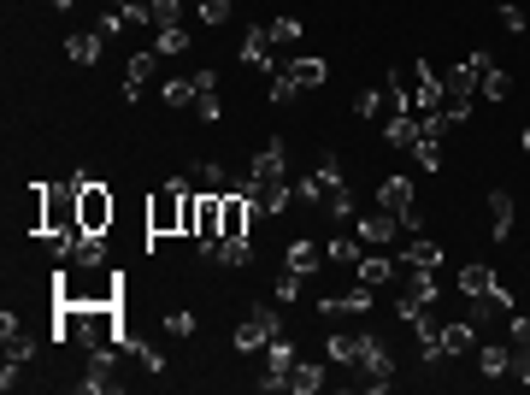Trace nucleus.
I'll list each match as a JSON object with an SVG mask.
<instances>
[{
    "mask_svg": "<svg viewBox=\"0 0 530 395\" xmlns=\"http://www.w3.org/2000/svg\"><path fill=\"white\" fill-rule=\"evenodd\" d=\"M183 195H189V183L183 177H171V183H159L154 195H148V237H183Z\"/></svg>",
    "mask_w": 530,
    "mask_h": 395,
    "instance_id": "1",
    "label": "nucleus"
},
{
    "mask_svg": "<svg viewBox=\"0 0 530 395\" xmlns=\"http://www.w3.org/2000/svg\"><path fill=\"white\" fill-rule=\"evenodd\" d=\"M342 372H360V390H389V384H395V354H389L377 337H365L360 342V360L342 366Z\"/></svg>",
    "mask_w": 530,
    "mask_h": 395,
    "instance_id": "2",
    "label": "nucleus"
},
{
    "mask_svg": "<svg viewBox=\"0 0 530 395\" xmlns=\"http://www.w3.org/2000/svg\"><path fill=\"white\" fill-rule=\"evenodd\" d=\"M377 207H383V213H395L407 237H413V230L424 225L419 201H413V177H383V183H377Z\"/></svg>",
    "mask_w": 530,
    "mask_h": 395,
    "instance_id": "3",
    "label": "nucleus"
},
{
    "mask_svg": "<svg viewBox=\"0 0 530 395\" xmlns=\"http://www.w3.org/2000/svg\"><path fill=\"white\" fill-rule=\"evenodd\" d=\"M283 330V319H277V307H248V319L236 325V354H265V342Z\"/></svg>",
    "mask_w": 530,
    "mask_h": 395,
    "instance_id": "4",
    "label": "nucleus"
},
{
    "mask_svg": "<svg viewBox=\"0 0 530 395\" xmlns=\"http://www.w3.org/2000/svg\"><path fill=\"white\" fill-rule=\"evenodd\" d=\"M77 183H83V207H77L83 230H100V237H107L112 218H118V201H112V189H107V183H95V177H83V171H77Z\"/></svg>",
    "mask_w": 530,
    "mask_h": 395,
    "instance_id": "5",
    "label": "nucleus"
},
{
    "mask_svg": "<svg viewBox=\"0 0 530 395\" xmlns=\"http://www.w3.org/2000/svg\"><path fill=\"white\" fill-rule=\"evenodd\" d=\"M124 360H130L124 349H95L88 354V372H83V390H95V395L124 390Z\"/></svg>",
    "mask_w": 530,
    "mask_h": 395,
    "instance_id": "6",
    "label": "nucleus"
},
{
    "mask_svg": "<svg viewBox=\"0 0 530 395\" xmlns=\"http://www.w3.org/2000/svg\"><path fill=\"white\" fill-rule=\"evenodd\" d=\"M236 59L254 71H271L277 66V42H271V24H248V35L236 42Z\"/></svg>",
    "mask_w": 530,
    "mask_h": 395,
    "instance_id": "7",
    "label": "nucleus"
},
{
    "mask_svg": "<svg viewBox=\"0 0 530 395\" xmlns=\"http://www.w3.org/2000/svg\"><path fill=\"white\" fill-rule=\"evenodd\" d=\"M248 177H254V183H289V142H283V136H271V142L254 154Z\"/></svg>",
    "mask_w": 530,
    "mask_h": 395,
    "instance_id": "8",
    "label": "nucleus"
},
{
    "mask_svg": "<svg viewBox=\"0 0 530 395\" xmlns=\"http://www.w3.org/2000/svg\"><path fill=\"white\" fill-rule=\"evenodd\" d=\"M200 260H212L224 271H248V266H254V242H248V237H219L212 248H200Z\"/></svg>",
    "mask_w": 530,
    "mask_h": 395,
    "instance_id": "9",
    "label": "nucleus"
},
{
    "mask_svg": "<svg viewBox=\"0 0 530 395\" xmlns=\"http://www.w3.org/2000/svg\"><path fill=\"white\" fill-rule=\"evenodd\" d=\"M484 207H489V237H495V242H513V218H519L513 195L507 189H484Z\"/></svg>",
    "mask_w": 530,
    "mask_h": 395,
    "instance_id": "10",
    "label": "nucleus"
},
{
    "mask_svg": "<svg viewBox=\"0 0 530 395\" xmlns=\"http://www.w3.org/2000/svg\"><path fill=\"white\" fill-rule=\"evenodd\" d=\"M372 301H377V289H365V283H353V289H342V295H324V319H336V313L360 319V313H372Z\"/></svg>",
    "mask_w": 530,
    "mask_h": 395,
    "instance_id": "11",
    "label": "nucleus"
},
{
    "mask_svg": "<svg viewBox=\"0 0 530 395\" xmlns=\"http://www.w3.org/2000/svg\"><path fill=\"white\" fill-rule=\"evenodd\" d=\"M283 66H289V77H295V89H324V77H331V66H324L319 54H289Z\"/></svg>",
    "mask_w": 530,
    "mask_h": 395,
    "instance_id": "12",
    "label": "nucleus"
},
{
    "mask_svg": "<svg viewBox=\"0 0 530 395\" xmlns=\"http://www.w3.org/2000/svg\"><path fill=\"white\" fill-rule=\"evenodd\" d=\"M436 337H442V354H448V360H460V354L477 349V325H472V319H448Z\"/></svg>",
    "mask_w": 530,
    "mask_h": 395,
    "instance_id": "13",
    "label": "nucleus"
},
{
    "mask_svg": "<svg viewBox=\"0 0 530 395\" xmlns=\"http://www.w3.org/2000/svg\"><path fill=\"white\" fill-rule=\"evenodd\" d=\"M395 237H401V218H395V213H383V207L360 218V242H372V248H389Z\"/></svg>",
    "mask_w": 530,
    "mask_h": 395,
    "instance_id": "14",
    "label": "nucleus"
},
{
    "mask_svg": "<svg viewBox=\"0 0 530 395\" xmlns=\"http://www.w3.org/2000/svg\"><path fill=\"white\" fill-rule=\"evenodd\" d=\"M353 283H365V289H389V283H395V260H389V254H360Z\"/></svg>",
    "mask_w": 530,
    "mask_h": 395,
    "instance_id": "15",
    "label": "nucleus"
},
{
    "mask_svg": "<svg viewBox=\"0 0 530 395\" xmlns=\"http://www.w3.org/2000/svg\"><path fill=\"white\" fill-rule=\"evenodd\" d=\"M283 266H289V271H301V278H312V271L324 266V248H319L312 237H295V242L283 248Z\"/></svg>",
    "mask_w": 530,
    "mask_h": 395,
    "instance_id": "16",
    "label": "nucleus"
},
{
    "mask_svg": "<svg viewBox=\"0 0 530 395\" xmlns=\"http://www.w3.org/2000/svg\"><path fill=\"white\" fill-rule=\"evenodd\" d=\"M248 201H254L260 218H271V213L289 207V183H254V177H248Z\"/></svg>",
    "mask_w": 530,
    "mask_h": 395,
    "instance_id": "17",
    "label": "nucleus"
},
{
    "mask_svg": "<svg viewBox=\"0 0 530 395\" xmlns=\"http://www.w3.org/2000/svg\"><path fill=\"white\" fill-rule=\"evenodd\" d=\"M66 260H71V266H107V237H100V230H77Z\"/></svg>",
    "mask_w": 530,
    "mask_h": 395,
    "instance_id": "18",
    "label": "nucleus"
},
{
    "mask_svg": "<svg viewBox=\"0 0 530 395\" xmlns=\"http://www.w3.org/2000/svg\"><path fill=\"white\" fill-rule=\"evenodd\" d=\"M401 266L436 271V266H442V242H436V237H407V242H401Z\"/></svg>",
    "mask_w": 530,
    "mask_h": 395,
    "instance_id": "19",
    "label": "nucleus"
},
{
    "mask_svg": "<svg viewBox=\"0 0 530 395\" xmlns=\"http://www.w3.org/2000/svg\"><path fill=\"white\" fill-rule=\"evenodd\" d=\"M360 342H365V330H331V337H324V354H331L336 366H353L360 360Z\"/></svg>",
    "mask_w": 530,
    "mask_h": 395,
    "instance_id": "20",
    "label": "nucleus"
},
{
    "mask_svg": "<svg viewBox=\"0 0 530 395\" xmlns=\"http://www.w3.org/2000/svg\"><path fill=\"white\" fill-rule=\"evenodd\" d=\"M495 283H501V278H495V266H477V260H472V266H460V295H465V301L489 295Z\"/></svg>",
    "mask_w": 530,
    "mask_h": 395,
    "instance_id": "21",
    "label": "nucleus"
},
{
    "mask_svg": "<svg viewBox=\"0 0 530 395\" xmlns=\"http://www.w3.org/2000/svg\"><path fill=\"white\" fill-rule=\"evenodd\" d=\"M148 77H154V54H130V66H124V101H142Z\"/></svg>",
    "mask_w": 530,
    "mask_h": 395,
    "instance_id": "22",
    "label": "nucleus"
},
{
    "mask_svg": "<svg viewBox=\"0 0 530 395\" xmlns=\"http://www.w3.org/2000/svg\"><path fill=\"white\" fill-rule=\"evenodd\" d=\"M100 47H107V35H100V30H83V35H71V42H66V54H71V66H95Z\"/></svg>",
    "mask_w": 530,
    "mask_h": 395,
    "instance_id": "23",
    "label": "nucleus"
},
{
    "mask_svg": "<svg viewBox=\"0 0 530 395\" xmlns=\"http://www.w3.org/2000/svg\"><path fill=\"white\" fill-rule=\"evenodd\" d=\"M383 142L389 147H413V142H419V113H395L383 125Z\"/></svg>",
    "mask_w": 530,
    "mask_h": 395,
    "instance_id": "24",
    "label": "nucleus"
},
{
    "mask_svg": "<svg viewBox=\"0 0 530 395\" xmlns=\"http://www.w3.org/2000/svg\"><path fill=\"white\" fill-rule=\"evenodd\" d=\"M289 390H295V395L324 390V366L319 360H295V366H289Z\"/></svg>",
    "mask_w": 530,
    "mask_h": 395,
    "instance_id": "25",
    "label": "nucleus"
},
{
    "mask_svg": "<svg viewBox=\"0 0 530 395\" xmlns=\"http://www.w3.org/2000/svg\"><path fill=\"white\" fill-rule=\"evenodd\" d=\"M301 35H307V24H301L295 12H277V18H271V42L283 47V54H295V42H301Z\"/></svg>",
    "mask_w": 530,
    "mask_h": 395,
    "instance_id": "26",
    "label": "nucleus"
},
{
    "mask_svg": "<svg viewBox=\"0 0 530 395\" xmlns=\"http://www.w3.org/2000/svg\"><path fill=\"white\" fill-rule=\"evenodd\" d=\"M477 95H484L489 106H501V101H507V95H513V77H507V71H501V66H489L484 77H477Z\"/></svg>",
    "mask_w": 530,
    "mask_h": 395,
    "instance_id": "27",
    "label": "nucleus"
},
{
    "mask_svg": "<svg viewBox=\"0 0 530 395\" xmlns=\"http://www.w3.org/2000/svg\"><path fill=\"white\" fill-rule=\"evenodd\" d=\"M195 177L207 183L212 195H224V189H236V183H248V177H230V171H224L219 159H195Z\"/></svg>",
    "mask_w": 530,
    "mask_h": 395,
    "instance_id": "28",
    "label": "nucleus"
},
{
    "mask_svg": "<svg viewBox=\"0 0 530 395\" xmlns=\"http://www.w3.org/2000/svg\"><path fill=\"white\" fill-rule=\"evenodd\" d=\"M336 189H342V183L319 177V171H312V177H301V183H295V195H301V201H312V207H324V201H331Z\"/></svg>",
    "mask_w": 530,
    "mask_h": 395,
    "instance_id": "29",
    "label": "nucleus"
},
{
    "mask_svg": "<svg viewBox=\"0 0 530 395\" xmlns=\"http://www.w3.org/2000/svg\"><path fill=\"white\" fill-rule=\"evenodd\" d=\"M324 260H336V266H360V237H331V242H324Z\"/></svg>",
    "mask_w": 530,
    "mask_h": 395,
    "instance_id": "30",
    "label": "nucleus"
},
{
    "mask_svg": "<svg viewBox=\"0 0 530 395\" xmlns=\"http://www.w3.org/2000/svg\"><path fill=\"white\" fill-rule=\"evenodd\" d=\"M477 372H484V378H507V349L484 342V349H477Z\"/></svg>",
    "mask_w": 530,
    "mask_h": 395,
    "instance_id": "31",
    "label": "nucleus"
},
{
    "mask_svg": "<svg viewBox=\"0 0 530 395\" xmlns=\"http://www.w3.org/2000/svg\"><path fill=\"white\" fill-rule=\"evenodd\" d=\"M159 101L166 106H195V77H171L166 89H159Z\"/></svg>",
    "mask_w": 530,
    "mask_h": 395,
    "instance_id": "32",
    "label": "nucleus"
},
{
    "mask_svg": "<svg viewBox=\"0 0 530 395\" xmlns=\"http://www.w3.org/2000/svg\"><path fill=\"white\" fill-rule=\"evenodd\" d=\"M442 95V89H436ZM442 118H448V125H465V118H472V95H442Z\"/></svg>",
    "mask_w": 530,
    "mask_h": 395,
    "instance_id": "33",
    "label": "nucleus"
},
{
    "mask_svg": "<svg viewBox=\"0 0 530 395\" xmlns=\"http://www.w3.org/2000/svg\"><path fill=\"white\" fill-rule=\"evenodd\" d=\"M154 54H166V59L189 54V30H183V24H171V30H159V47H154Z\"/></svg>",
    "mask_w": 530,
    "mask_h": 395,
    "instance_id": "34",
    "label": "nucleus"
},
{
    "mask_svg": "<svg viewBox=\"0 0 530 395\" xmlns=\"http://www.w3.org/2000/svg\"><path fill=\"white\" fill-rule=\"evenodd\" d=\"M413 159H419L424 171H442V142L436 136H419V142H413Z\"/></svg>",
    "mask_w": 530,
    "mask_h": 395,
    "instance_id": "35",
    "label": "nucleus"
},
{
    "mask_svg": "<svg viewBox=\"0 0 530 395\" xmlns=\"http://www.w3.org/2000/svg\"><path fill=\"white\" fill-rule=\"evenodd\" d=\"M195 6H200V24H212V30L230 24V0H195Z\"/></svg>",
    "mask_w": 530,
    "mask_h": 395,
    "instance_id": "36",
    "label": "nucleus"
},
{
    "mask_svg": "<svg viewBox=\"0 0 530 395\" xmlns=\"http://www.w3.org/2000/svg\"><path fill=\"white\" fill-rule=\"evenodd\" d=\"M95 30H100V35H107V42H112V35H124V30H130V18H124L118 6H107V12H100V24H95Z\"/></svg>",
    "mask_w": 530,
    "mask_h": 395,
    "instance_id": "37",
    "label": "nucleus"
},
{
    "mask_svg": "<svg viewBox=\"0 0 530 395\" xmlns=\"http://www.w3.org/2000/svg\"><path fill=\"white\" fill-rule=\"evenodd\" d=\"M301 283H307L301 271H283V278L271 283V301H295V295H301Z\"/></svg>",
    "mask_w": 530,
    "mask_h": 395,
    "instance_id": "38",
    "label": "nucleus"
},
{
    "mask_svg": "<svg viewBox=\"0 0 530 395\" xmlns=\"http://www.w3.org/2000/svg\"><path fill=\"white\" fill-rule=\"evenodd\" d=\"M154 24H159V30L183 24V0H154Z\"/></svg>",
    "mask_w": 530,
    "mask_h": 395,
    "instance_id": "39",
    "label": "nucleus"
},
{
    "mask_svg": "<svg viewBox=\"0 0 530 395\" xmlns=\"http://www.w3.org/2000/svg\"><path fill=\"white\" fill-rule=\"evenodd\" d=\"M507 372L519 378V384H530V349H513L507 342Z\"/></svg>",
    "mask_w": 530,
    "mask_h": 395,
    "instance_id": "40",
    "label": "nucleus"
},
{
    "mask_svg": "<svg viewBox=\"0 0 530 395\" xmlns=\"http://www.w3.org/2000/svg\"><path fill=\"white\" fill-rule=\"evenodd\" d=\"M495 18H501V30H507V35H525V30H530V18H525L519 6H501Z\"/></svg>",
    "mask_w": 530,
    "mask_h": 395,
    "instance_id": "41",
    "label": "nucleus"
},
{
    "mask_svg": "<svg viewBox=\"0 0 530 395\" xmlns=\"http://www.w3.org/2000/svg\"><path fill=\"white\" fill-rule=\"evenodd\" d=\"M507 342H513V349H530V319H525V313L507 319Z\"/></svg>",
    "mask_w": 530,
    "mask_h": 395,
    "instance_id": "42",
    "label": "nucleus"
},
{
    "mask_svg": "<svg viewBox=\"0 0 530 395\" xmlns=\"http://www.w3.org/2000/svg\"><path fill=\"white\" fill-rule=\"evenodd\" d=\"M166 330H171L177 342H189V337H195V313H171V319H166Z\"/></svg>",
    "mask_w": 530,
    "mask_h": 395,
    "instance_id": "43",
    "label": "nucleus"
},
{
    "mask_svg": "<svg viewBox=\"0 0 530 395\" xmlns=\"http://www.w3.org/2000/svg\"><path fill=\"white\" fill-rule=\"evenodd\" d=\"M195 106H200V118H207V125H219V118H224V101H219V95H195Z\"/></svg>",
    "mask_w": 530,
    "mask_h": 395,
    "instance_id": "44",
    "label": "nucleus"
},
{
    "mask_svg": "<svg viewBox=\"0 0 530 395\" xmlns=\"http://www.w3.org/2000/svg\"><path fill=\"white\" fill-rule=\"evenodd\" d=\"M195 95H219V71H212V66L195 71Z\"/></svg>",
    "mask_w": 530,
    "mask_h": 395,
    "instance_id": "45",
    "label": "nucleus"
},
{
    "mask_svg": "<svg viewBox=\"0 0 530 395\" xmlns=\"http://www.w3.org/2000/svg\"><path fill=\"white\" fill-rule=\"evenodd\" d=\"M319 177H331V183H342V154H319Z\"/></svg>",
    "mask_w": 530,
    "mask_h": 395,
    "instance_id": "46",
    "label": "nucleus"
},
{
    "mask_svg": "<svg viewBox=\"0 0 530 395\" xmlns=\"http://www.w3.org/2000/svg\"><path fill=\"white\" fill-rule=\"evenodd\" d=\"M519 142H525V154H530V125H525V136H519Z\"/></svg>",
    "mask_w": 530,
    "mask_h": 395,
    "instance_id": "47",
    "label": "nucleus"
},
{
    "mask_svg": "<svg viewBox=\"0 0 530 395\" xmlns=\"http://www.w3.org/2000/svg\"><path fill=\"white\" fill-rule=\"evenodd\" d=\"M112 6H130V0H112Z\"/></svg>",
    "mask_w": 530,
    "mask_h": 395,
    "instance_id": "48",
    "label": "nucleus"
}]
</instances>
